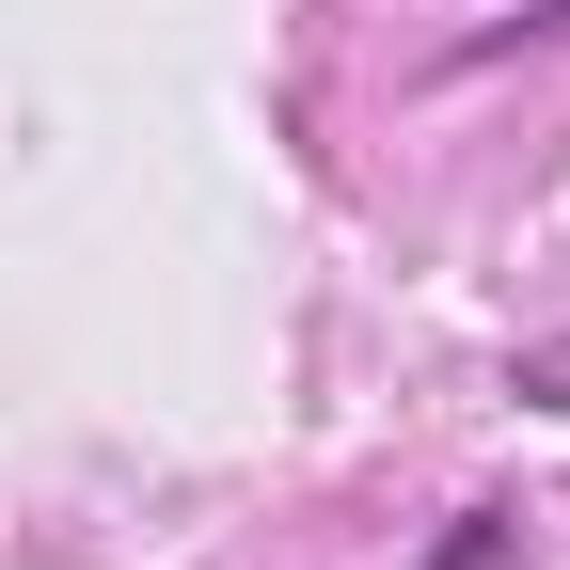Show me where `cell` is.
<instances>
[]
</instances>
